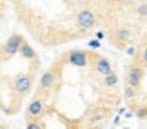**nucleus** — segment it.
I'll list each match as a JSON object with an SVG mask.
<instances>
[{
  "label": "nucleus",
  "mask_w": 147,
  "mask_h": 129,
  "mask_svg": "<svg viewBox=\"0 0 147 129\" xmlns=\"http://www.w3.org/2000/svg\"><path fill=\"white\" fill-rule=\"evenodd\" d=\"M36 69V60L33 62V67H31V71H27V73H20V75H16L15 76V80H13V86H11V95H13V102L16 104V107H18V104H20V100L26 97L27 93H29V89L33 86V71Z\"/></svg>",
  "instance_id": "1"
},
{
  "label": "nucleus",
  "mask_w": 147,
  "mask_h": 129,
  "mask_svg": "<svg viewBox=\"0 0 147 129\" xmlns=\"http://www.w3.org/2000/svg\"><path fill=\"white\" fill-rule=\"evenodd\" d=\"M60 78H62V62H56L49 67V69L40 76V82H38V95H44V97H49L53 93V87L60 86Z\"/></svg>",
  "instance_id": "2"
},
{
  "label": "nucleus",
  "mask_w": 147,
  "mask_h": 129,
  "mask_svg": "<svg viewBox=\"0 0 147 129\" xmlns=\"http://www.w3.org/2000/svg\"><path fill=\"white\" fill-rule=\"evenodd\" d=\"M46 98L47 97H44V95H35V98L29 102V105H27V109H26V118L27 122H33V120H38V118H42L44 113H46Z\"/></svg>",
  "instance_id": "3"
},
{
  "label": "nucleus",
  "mask_w": 147,
  "mask_h": 129,
  "mask_svg": "<svg viewBox=\"0 0 147 129\" xmlns=\"http://www.w3.org/2000/svg\"><path fill=\"white\" fill-rule=\"evenodd\" d=\"M91 58H94V55L89 51H84V49H73V51L64 55V62L76 66V67H86Z\"/></svg>",
  "instance_id": "4"
},
{
  "label": "nucleus",
  "mask_w": 147,
  "mask_h": 129,
  "mask_svg": "<svg viewBox=\"0 0 147 129\" xmlns=\"http://www.w3.org/2000/svg\"><path fill=\"white\" fill-rule=\"evenodd\" d=\"M144 69H145V67L134 58L133 62L127 66V76H125L127 84H131L133 87L140 89V86H142V78H144Z\"/></svg>",
  "instance_id": "5"
},
{
  "label": "nucleus",
  "mask_w": 147,
  "mask_h": 129,
  "mask_svg": "<svg viewBox=\"0 0 147 129\" xmlns=\"http://www.w3.org/2000/svg\"><path fill=\"white\" fill-rule=\"evenodd\" d=\"M22 44H24V38H22L20 35H11L7 40H5V44L2 46V58L4 60H9L11 57H15L16 53H20V47Z\"/></svg>",
  "instance_id": "6"
},
{
  "label": "nucleus",
  "mask_w": 147,
  "mask_h": 129,
  "mask_svg": "<svg viewBox=\"0 0 147 129\" xmlns=\"http://www.w3.org/2000/svg\"><path fill=\"white\" fill-rule=\"evenodd\" d=\"M76 22L84 31H91L93 27L96 26V16H94V13L91 9H82L80 13L76 15Z\"/></svg>",
  "instance_id": "7"
},
{
  "label": "nucleus",
  "mask_w": 147,
  "mask_h": 129,
  "mask_svg": "<svg viewBox=\"0 0 147 129\" xmlns=\"http://www.w3.org/2000/svg\"><path fill=\"white\" fill-rule=\"evenodd\" d=\"M94 71L100 73L102 76L109 75V73H113L111 62H109V60H107L105 57H96V58H94Z\"/></svg>",
  "instance_id": "8"
},
{
  "label": "nucleus",
  "mask_w": 147,
  "mask_h": 129,
  "mask_svg": "<svg viewBox=\"0 0 147 129\" xmlns=\"http://www.w3.org/2000/svg\"><path fill=\"white\" fill-rule=\"evenodd\" d=\"M129 38H131V31H129L127 27H116V29L113 31V40H115L118 46L127 44Z\"/></svg>",
  "instance_id": "9"
},
{
  "label": "nucleus",
  "mask_w": 147,
  "mask_h": 129,
  "mask_svg": "<svg viewBox=\"0 0 147 129\" xmlns=\"http://www.w3.org/2000/svg\"><path fill=\"white\" fill-rule=\"evenodd\" d=\"M20 57H22V58H26V60H29V62L36 60V53H35V49H33L26 40H24V44H22V47H20Z\"/></svg>",
  "instance_id": "10"
},
{
  "label": "nucleus",
  "mask_w": 147,
  "mask_h": 129,
  "mask_svg": "<svg viewBox=\"0 0 147 129\" xmlns=\"http://www.w3.org/2000/svg\"><path fill=\"white\" fill-rule=\"evenodd\" d=\"M134 58H136V60H138V62L142 64L144 67H147V44H145V46H142V47L138 49V55H136Z\"/></svg>",
  "instance_id": "11"
},
{
  "label": "nucleus",
  "mask_w": 147,
  "mask_h": 129,
  "mask_svg": "<svg viewBox=\"0 0 147 129\" xmlns=\"http://www.w3.org/2000/svg\"><path fill=\"white\" fill-rule=\"evenodd\" d=\"M136 91H138V89L133 87L131 84H127V86H125V89H123V97H125L127 102H133V100H134V95H136Z\"/></svg>",
  "instance_id": "12"
},
{
  "label": "nucleus",
  "mask_w": 147,
  "mask_h": 129,
  "mask_svg": "<svg viewBox=\"0 0 147 129\" xmlns=\"http://www.w3.org/2000/svg\"><path fill=\"white\" fill-rule=\"evenodd\" d=\"M104 78H105L104 82H105V86H107V87H115L116 84H118V76L115 75V73H109V75H105Z\"/></svg>",
  "instance_id": "13"
},
{
  "label": "nucleus",
  "mask_w": 147,
  "mask_h": 129,
  "mask_svg": "<svg viewBox=\"0 0 147 129\" xmlns=\"http://www.w3.org/2000/svg\"><path fill=\"white\" fill-rule=\"evenodd\" d=\"M136 15L138 16H147V0H140V4L136 7Z\"/></svg>",
  "instance_id": "14"
},
{
  "label": "nucleus",
  "mask_w": 147,
  "mask_h": 129,
  "mask_svg": "<svg viewBox=\"0 0 147 129\" xmlns=\"http://www.w3.org/2000/svg\"><path fill=\"white\" fill-rule=\"evenodd\" d=\"M89 46H91V47H98V42L96 40H91V42H89Z\"/></svg>",
  "instance_id": "15"
},
{
  "label": "nucleus",
  "mask_w": 147,
  "mask_h": 129,
  "mask_svg": "<svg viewBox=\"0 0 147 129\" xmlns=\"http://www.w3.org/2000/svg\"><path fill=\"white\" fill-rule=\"evenodd\" d=\"M122 2H125V4H131V2H134V0H122Z\"/></svg>",
  "instance_id": "16"
}]
</instances>
